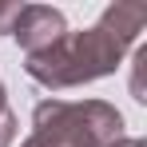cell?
<instances>
[{
  "instance_id": "obj_5",
  "label": "cell",
  "mask_w": 147,
  "mask_h": 147,
  "mask_svg": "<svg viewBox=\"0 0 147 147\" xmlns=\"http://www.w3.org/2000/svg\"><path fill=\"white\" fill-rule=\"evenodd\" d=\"M16 139V115H12V107H4L0 111V147H12Z\"/></svg>"
},
{
  "instance_id": "obj_3",
  "label": "cell",
  "mask_w": 147,
  "mask_h": 147,
  "mask_svg": "<svg viewBox=\"0 0 147 147\" xmlns=\"http://www.w3.org/2000/svg\"><path fill=\"white\" fill-rule=\"evenodd\" d=\"M64 32H68V20H64V12L52 8V4H20L16 20L8 28V36L24 48V56L52 48Z\"/></svg>"
},
{
  "instance_id": "obj_6",
  "label": "cell",
  "mask_w": 147,
  "mask_h": 147,
  "mask_svg": "<svg viewBox=\"0 0 147 147\" xmlns=\"http://www.w3.org/2000/svg\"><path fill=\"white\" fill-rule=\"evenodd\" d=\"M16 12H20V4H16V0H0V32H8V28H12Z\"/></svg>"
},
{
  "instance_id": "obj_4",
  "label": "cell",
  "mask_w": 147,
  "mask_h": 147,
  "mask_svg": "<svg viewBox=\"0 0 147 147\" xmlns=\"http://www.w3.org/2000/svg\"><path fill=\"white\" fill-rule=\"evenodd\" d=\"M143 64H147V48L135 52V80H131V96L139 99V103H147V92H143Z\"/></svg>"
},
{
  "instance_id": "obj_7",
  "label": "cell",
  "mask_w": 147,
  "mask_h": 147,
  "mask_svg": "<svg viewBox=\"0 0 147 147\" xmlns=\"http://www.w3.org/2000/svg\"><path fill=\"white\" fill-rule=\"evenodd\" d=\"M107 147H143V139H127L123 135V139H115V143H107Z\"/></svg>"
},
{
  "instance_id": "obj_2",
  "label": "cell",
  "mask_w": 147,
  "mask_h": 147,
  "mask_svg": "<svg viewBox=\"0 0 147 147\" xmlns=\"http://www.w3.org/2000/svg\"><path fill=\"white\" fill-rule=\"evenodd\" d=\"M36 147H107L123 139V115L103 99H44L32 111Z\"/></svg>"
},
{
  "instance_id": "obj_8",
  "label": "cell",
  "mask_w": 147,
  "mask_h": 147,
  "mask_svg": "<svg viewBox=\"0 0 147 147\" xmlns=\"http://www.w3.org/2000/svg\"><path fill=\"white\" fill-rule=\"evenodd\" d=\"M20 147H36V143H32V139H24V143H20Z\"/></svg>"
},
{
  "instance_id": "obj_1",
  "label": "cell",
  "mask_w": 147,
  "mask_h": 147,
  "mask_svg": "<svg viewBox=\"0 0 147 147\" xmlns=\"http://www.w3.org/2000/svg\"><path fill=\"white\" fill-rule=\"evenodd\" d=\"M143 28H147L143 4H127V0L111 4V8H103L96 28L64 32L52 48L24 56V72L48 92H64V88L115 76V68L123 64V52L139 40Z\"/></svg>"
}]
</instances>
